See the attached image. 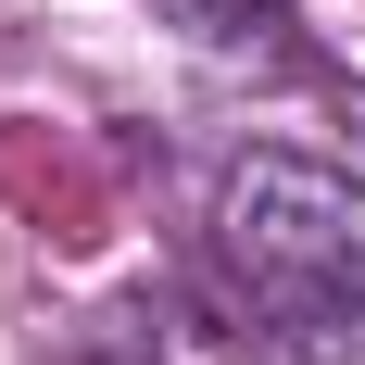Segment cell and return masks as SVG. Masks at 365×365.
Wrapping results in <instances>:
<instances>
[{"label":"cell","mask_w":365,"mask_h":365,"mask_svg":"<svg viewBox=\"0 0 365 365\" xmlns=\"http://www.w3.org/2000/svg\"><path fill=\"white\" fill-rule=\"evenodd\" d=\"M215 252L302 365H365V189L315 151H240L215 177Z\"/></svg>","instance_id":"cell-1"}]
</instances>
